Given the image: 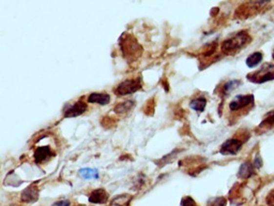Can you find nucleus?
<instances>
[{
	"label": "nucleus",
	"instance_id": "nucleus-17",
	"mask_svg": "<svg viewBox=\"0 0 274 206\" xmlns=\"http://www.w3.org/2000/svg\"><path fill=\"white\" fill-rule=\"evenodd\" d=\"M240 84H241V82L237 81V80H232V81L227 82L226 84H224V86H223V92H224L225 96H228L229 93L232 92L234 89L239 87Z\"/></svg>",
	"mask_w": 274,
	"mask_h": 206
},
{
	"label": "nucleus",
	"instance_id": "nucleus-22",
	"mask_svg": "<svg viewBox=\"0 0 274 206\" xmlns=\"http://www.w3.org/2000/svg\"><path fill=\"white\" fill-rule=\"evenodd\" d=\"M273 58H274V52H273Z\"/></svg>",
	"mask_w": 274,
	"mask_h": 206
},
{
	"label": "nucleus",
	"instance_id": "nucleus-18",
	"mask_svg": "<svg viewBox=\"0 0 274 206\" xmlns=\"http://www.w3.org/2000/svg\"><path fill=\"white\" fill-rule=\"evenodd\" d=\"M274 126V110L270 111L269 113H268L264 120H262L260 127H265V128H272Z\"/></svg>",
	"mask_w": 274,
	"mask_h": 206
},
{
	"label": "nucleus",
	"instance_id": "nucleus-3",
	"mask_svg": "<svg viewBox=\"0 0 274 206\" xmlns=\"http://www.w3.org/2000/svg\"><path fill=\"white\" fill-rule=\"evenodd\" d=\"M248 80L256 83V84H262V83L274 80V65L265 64L261 66L258 70L248 74Z\"/></svg>",
	"mask_w": 274,
	"mask_h": 206
},
{
	"label": "nucleus",
	"instance_id": "nucleus-4",
	"mask_svg": "<svg viewBox=\"0 0 274 206\" xmlns=\"http://www.w3.org/2000/svg\"><path fill=\"white\" fill-rule=\"evenodd\" d=\"M254 105V96L253 94H238L234 97L231 103H229V111L232 113L243 112V111H250Z\"/></svg>",
	"mask_w": 274,
	"mask_h": 206
},
{
	"label": "nucleus",
	"instance_id": "nucleus-2",
	"mask_svg": "<svg viewBox=\"0 0 274 206\" xmlns=\"http://www.w3.org/2000/svg\"><path fill=\"white\" fill-rule=\"evenodd\" d=\"M122 55L128 63L136 61L143 54V47L131 33H124L119 39Z\"/></svg>",
	"mask_w": 274,
	"mask_h": 206
},
{
	"label": "nucleus",
	"instance_id": "nucleus-1",
	"mask_svg": "<svg viewBox=\"0 0 274 206\" xmlns=\"http://www.w3.org/2000/svg\"><path fill=\"white\" fill-rule=\"evenodd\" d=\"M252 41V38L247 30H241L237 33H233L226 40L223 41L221 49L222 53L226 55H232L241 51L245 46H248Z\"/></svg>",
	"mask_w": 274,
	"mask_h": 206
},
{
	"label": "nucleus",
	"instance_id": "nucleus-6",
	"mask_svg": "<svg viewBox=\"0 0 274 206\" xmlns=\"http://www.w3.org/2000/svg\"><path fill=\"white\" fill-rule=\"evenodd\" d=\"M242 144L243 141L242 140H239V138H229L225 143H223V145L221 146L220 149V153L224 156H234L237 155L240 150L242 148Z\"/></svg>",
	"mask_w": 274,
	"mask_h": 206
},
{
	"label": "nucleus",
	"instance_id": "nucleus-19",
	"mask_svg": "<svg viewBox=\"0 0 274 206\" xmlns=\"http://www.w3.org/2000/svg\"><path fill=\"white\" fill-rule=\"evenodd\" d=\"M181 206H196V203H195V201H194L192 198L188 197V198L182 200Z\"/></svg>",
	"mask_w": 274,
	"mask_h": 206
},
{
	"label": "nucleus",
	"instance_id": "nucleus-20",
	"mask_svg": "<svg viewBox=\"0 0 274 206\" xmlns=\"http://www.w3.org/2000/svg\"><path fill=\"white\" fill-rule=\"evenodd\" d=\"M267 203L269 206H274V189L269 193V196H268Z\"/></svg>",
	"mask_w": 274,
	"mask_h": 206
},
{
	"label": "nucleus",
	"instance_id": "nucleus-15",
	"mask_svg": "<svg viewBox=\"0 0 274 206\" xmlns=\"http://www.w3.org/2000/svg\"><path fill=\"white\" fill-rule=\"evenodd\" d=\"M206 105H207V100L204 97L194 99V100H192L191 103H190V107H191V109H193L194 111H196V112H199V113L204 112Z\"/></svg>",
	"mask_w": 274,
	"mask_h": 206
},
{
	"label": "nucleus",
	"instance_id": "nucleus-7",
	"mask_svg": "<svg viewBox=\"0 0 274 206\" xmlns=\"http://www.w3.org/2000/svg\"><path fill=\"white\" fill-rule=\"evenodd\" d=\"M88 107L87 103L84 101H77L72 104L66 105V108L63 111V115L65 118H71V117H77L81 116L87 111Z\"/></svg>",
	"mask_w": 274,
	"mask_h": 206
},
{
	"label": "nucleus",
	"instance_id": "nucleus-5",
	"mask_svg": "<svg viewBox=\"0 0 274 206\" xmlns=\"http://www.w3.org/2000/svg\"><path fill=\"white\" fill-rule=\"evenodd\" d=\"M142 88V80L141 79H134V80H126L116 87L115 94L116 96H126L136 92Z\"/></svg>",
	"mask_w": 274,
	"mask_h": 206
},
{
	"label": "nucleus",
	"instance_id": "nucleus-9",
	"mask_svg": "<svg viewBox=\"0 0 274 206\" xmlns=\"http://www.w3.org/2000/svg\"><path fill=\"white\" fill-rule=\"evenodd\" d=\"M108 200V194L104 189H97L94 190L90 197H89V202L92 204H105Z\"/></svg>",
	"mask_w": 274,
	"mask_h": 206
},
{
	"label": "nucleus",
	"instance_id": "nucleus-12",
	"mask_svg": "<svg viewBox=\"0 0 274 206\" xmlns=\"http://www.w3.org/2000/svg\"><path fill=\"white\" fill-rule=\"evenodd\" d=\"M254 169H255V166L253 163L244 162L241 166H240L238 176L240 178H248L251 175L254 174Z\"/></svg>",
	"mask_w": 274,
	"mask_h": 206
},
{
	"label": "nucleus",
	"instance_id": "nucleus-8",
	"mask_svg": "<svg viewBox=\"0 0 274 206\" xmlns=\"http://www.w3.org/2000/svg\"><path fill=\"white\" fill-rule=\"evenodd\" d=\"M89 103H97L100 105H107L110 102V96L108 93H101V92H92L89 94L87 99Z\"/></svg>",
	"mask_w": 274,
	"mask_h": 206
},
{
	"label": "nucleus",
	"instance_id": "nucleus-14",
	"mask_svg": "<svg viewBox=\"0 0 274 206\" xmlns=\"http://www.w3.org/2000/svg\"><path fill=\"white\" fill-rule=\"evenodd\" d=\"M262 58H264V55H262V53L255 52L248 57L247 66L249 67V68H255L257 65H259L261 63Z\"/></svg>",
	"mask_w": 274,
	"mask_h": 206
},
{
	"label": "nucleus",
	"instance_id": "nucleus-16",
	"mask_svg": "<svg viewBox=\"0 0 274 206\" xmlns=\"http://www.w3.org/2000/svg\"><path fill=\"white\" fill-rule=\"evenodd\" d=\"M78 174L84 180H92V178H98L99 177V172L96 169H90V168H86V169H81L78 171Z\"/></svg>",
	"mask_w": 274,
	"mask_h": 206
},
{
	"label": "nucleus",
	"instance_id": "nucleus-10",
	"mask_svg": "<svg viewBox=\"0 0 274 206\" xmlns=\"http://www.w3.org/2000/svg\"><path fill=\"white\" fill-rule=\"evenodd\" d=\"M39 190L36 186H29L27 189L21 192V200L27 203H33L38 201Z\"/></svg>",
	"mask_w": 274,
	"mask_h": 206
},
{
	"label": "nucleus",
	"instance_id": "nucleus-11",
	"mask_svg": "<svg viewBox=\"0 0 274 206\" xmlns=\"http://www.w3.org/2000/svg\"><path fill=\"white\" fill-rule=\"evenodd\" d=\"M52 150H50L49 146H40L35 150V161L36 163H41L43 161H45L47 158L52 157Z\"/></svg>",
	"mask_w": 274,
	"mask_h": 206
},
{
	"label": "nucleus",
	"instance_id": "nucleus-21",
	"mask_svg": "<svg viewBox=\"0 0 274 206\" xmlns=\"http://www.w3.org/2000/svg\"><path fill=\"white\" fill-rule=\"evenodd\" d=\"M52 206H70L69 200H61V201L55 202Z\"/></svg>",
	"mask_w": 274,
	"mask_h": 206
},
{
	"label": "nucleus",
	"instance_id": "nucleus-13",
	"mask_svg": "<svg viewBox=\"0 0 274 206\" xmlns=\"http://www.w3.org/2000/svg\"><path fill=\"white\" fill-rule=\"evenodd\" d=\"M134 107H135V102H134L133 100H131V101H126V102L117 104L114 111L117 114H126V113L130 112V111H132Z\"/></svg>",
	"mask_w": 274,
	"mask_h": 206
}]
</instances>
